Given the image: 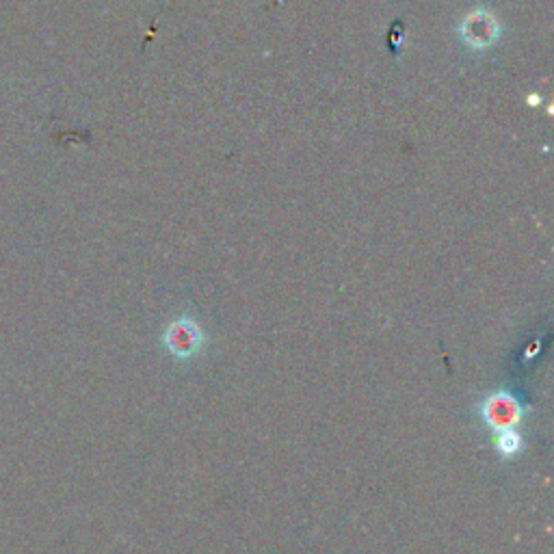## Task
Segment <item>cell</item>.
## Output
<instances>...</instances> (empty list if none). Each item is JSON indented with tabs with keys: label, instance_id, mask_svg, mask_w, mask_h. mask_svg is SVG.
<instances>
[{
	"label": "cell",
	"instance_id": "2",
	"mask_svg": "<svg viewBox=\"0 0 554 554\" xmlns=\"http://www.w3.org/2000/svg\"><path fill=\"white\" fill-rule=\"evenodd\" d=\"M161 345L174 360L191 362L204 353L208 345V336L202 323L197 321L193 314H180L165 325L161 334Z\"/></svg>",
	"mask_w": 554,
	"mask_h": 554
},
{
	"label": "cell",
	"instance_id": "3",
	"mask_svg": "<svg viewBox=\"0 0 554 554\" xmlns=\"http://www.w3.org/2000/svg\"><path fill=\"white\" fill-rule=\"evenodd\" d=\"M492 446H494V453L500 459L513 461V459H518L526 451V438H524V433L520 429L498 431V433H494Z\"/></svg>",
	"mask_w": 554,
	"mask_h": 554
},
{
	"label": "cell",
	"instance_id": "1",
	"mask_svg": "<svg viewBox=\"0 0 554 554\" xmlns=\"http://www.w3.org/2000/svg\"><path fill=\"white\" fill-rule=\"evenodd\" d=\"M531 407L522 403L516 392L511 390H492L474 405V416L479 418L481 425L492 431H507V429H520L524 420L529 418Z\"/></svg>",
	"mask_w": 554,
	"mask_h": 554
}]
</instances>
